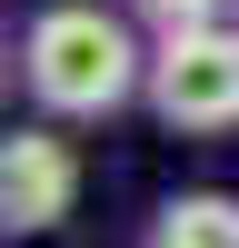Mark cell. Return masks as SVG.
Here are the masks:
<instances>
[{"instance_id":"6da1fadb","label":"cell","mask_w":239,"mask_h":248,"mask_svg":"<svg viewBox=\"0 0 239 248\" xmlns=\"http://www.w3.org/2000/svg\"><path fill=\"white\" fill-rule=\"evenodd\" d=\"M20 79L50 119H110L130 90H150V60H139L130 20L100 10V0H60L20 30Z\"/></svg>"},{"instance_id":"7a4b0ae2","label":"cell","mask_w":239,"mask_h":248,"mask_svg":"<svg viewBox=\"0 0 239 248\" xmlns=\"http://www.w3.org/2000/svg\"><path fill=\"white\" fill-rule=\"evenodd\" d=\"M150 109L189 139L239 129V30L219 20H189V30H159L150 50Z\"/></svg>"},{"instance_id":"3957f363","label":"cell","mask_w":239,"mask_h":248,"mask_svg":"<svg viewBox=\"0 0 239 248\" xmlns=\"http://www.w3.org/2000/svg\"><path fill=\"white\" fill-rule=\"evenodd\" d=\"M70 199H80V159H70V139L20 129L10 149H0V218H10V229H60V218H70Z\"/></svg>"},{"instance_id":"277c9868","label":"cell","mask_w":239,"mask_h":248,"mask_svg":"<svg viewBox=\"0 0 239 248\" xmlns=\"http://www.w3.org/2000/svg\"><path fill=\"white\" fill-rule=\"evenodd\" d=\"M229 0H139V20H159V30H189V20H219Z\"/></svg>"},{"instance_id":"5b68a950","label":"cell","mask_w":239,"mask_h":248,"mask_svg":"<svg viewBox=\"0 0 239 248\" xmlns=\"http://www.w3.org/2000/svg\"><path fill=\"white\" fill-rule=\"evenodd\" d=\"M150 248H219V238H179V229H159V238H150Z\"/></svg>"}]
</instances>
